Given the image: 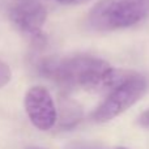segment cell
<instances>
[{
  "label": "cell",
  "instance_id": "1",
  "mask_svg": "<svg viewBox=\"0 0 149 149\" xmlns=\"http://www.w3.org/2000/svg\"><path fill=\"white\" fill-rule=\"evenodd\" d=\"M37 70L62 89L79 88L93 93H110L134 73L111 67L102 59L80 54L64 58H42L37 63Z\"/></svg>",
  "mask_w": 149,
  "mask_h": 149
},
{
  "label": "cell",
  "instance_id": "2",
  "mask_svg": "<svg viewBox=\"0 0 149 149\" xmlns=\"http://www.w3.org/2000/svg\"><path fill=\"white\" fill-rule=\"evenodd\" d=\"M148 15L149 0H101L89 12L86 22L95 31H109L130 28Z\"/></svg>",
  "mask_w": 149,
  "mask_h": 149
},
{
  "label": "cell",
  "instance_id": "3",
  "mask_svg": "<svg viewBox=\"0 0 149 149\" xmlns=\"http://www.w3.org/2000/svg\"><path fill=\"white\" fill-rule=\"evenodd\" d=\"M148 89V81L143 74L134 72L124 82L109 93L102 103L95 109L92 118L97 123H106L123 114L134 106Z\"/></svg>",
  "mask_w": 149,
  "mask_h": 149
},
{
  "label": "cell",
  "instance_id": "4",
  "mask_svg": "<svg viewBox=\"0 0 149 149\" xmlns=\"http://www.w3.org/2000/svg\"><path fill=\"white\" fill-rule=\"evenodd\" d=\"M25 111L36 128L41 131H49L58 120V111L49 90L43 86H31L26 92Z\"/></svg>",
  "mask_w": 149,
  "mask_h": 149
},
{
  "label": "cell",
  "instance_id": "5",
  "mask_svg": "<svg viewBox=\"0 0 149 149\" xmlns=\"http://www.w3.org/2000/svg\"><path fill=\"white\" fill-rule=\"evenodd\" d=\"M13 25L22 34L34 41H42V28L46 22L47 10L38 0H18L9 10Z\"/></svg>",
  "mask_w": 149,
  "mask_h": 149
},
{
  "label": "cell",
  "instance_id": "6",
  "mask_svg": "<svg viewBox=\"0 0 149 149\" xmlns=\"http://www.w3.org/2000/svg\"><path fill=\"white\" fill-rule=\"evenodd\" d=\"M81 118V109L76 102L63 98L60 102V127L71 128Z\"/></svg>",
  "mask_w": 149,
  "mask_h": 149
},
{
  "label": "cell",
  "instance_id": "7",
  "mask_svg": "<svg viewBox=\"0 0 149 149\" xmlns=\"http://www.w3.org/2000/svg\"><path fill=\"white\" fill-rule=\"evenodd\" d=\"M12 79V71L9 65L5 64L3 60H0V88L5 86Z\"/></svg>",
  "mask_w": 149,
  "mask_h": 149
},
{
  "label": "cell",
  "instance_id": "8",
  "mask_svg": "<svg viewBox=\"0 0 149 149\" xmlns=\"http://www.w3.org/2000/svg\"><path fill=\"white\" fill-rule=\"evenodd\" d=\"M139 123H140V126L141 127L149 130V110L144 111V113L139 116Z\"/></svg>",
  "mask_w": 149,
  "mask_h": 149
},
{
  "label": "cell",
  "instance_id": "9",
  "mask_svg": "<svg viewBox=\"0 0 149 149\" xmlns=\"http://www.w3.org/2000/svg\"><path fill=\"white\" fill-rule=\"evenodd\" d=\"M56 1L62 3V4H82V3H86L89 0H56Z\"/></svg>",
  "mask_w": 149,
  "mask_h": 149
},
{
  "label": "cell",
  "instance_id": "10",
  "mask_svg": "<svg viewBox=\"0 0 149 149\" xmlns=\"http://www.w3.org/2000/svg\"><path fill=\"white\" fill-rule=\"evenodd\" d=\"M29 149H39V148H29Z\"/></svg>",
  "mask_w": 149,
  "mask_h": 149
},
{
  "label": "cell",
  "instance_id": "11",
  "mask_svg": "<svg viewBox=\"0 0 149 149\" xmlns=\"http://www.w3.org/2000/svg\"><path fill=\"white\" fill-rule=\"evenodd\" d=\"M118 149H126V148H118Z\"/></svg>",
  "mask_w": 149,
  "mask_h": 149
}]
</instances>
